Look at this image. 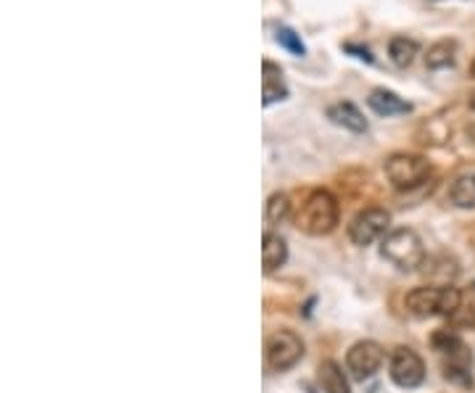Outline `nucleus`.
<instances>
[{
    "label": "nucleus",
    "mask_w": 475,
    "mask_h": 393,
    "mask_svg": "<svg viewBox=\"0 0 475 393\" xmlns=\"http://www.w3.org/2000/svg\"><path fill=\"white\" fill-rule=\"evenodd\" d=\"M304 357V341L291 333V330H278L270 341H267V365L275 373H286L291 367H296Z\"/></svg>",
    "instance_id": "6"
},
{
    "label": "nucleus",
    "mask_w": 475,
    "mask_h": 393,
    "mask_svg": "<svg viewBox=\"0 0 475 393\" xmlns=\"http://www.w3.org/2000/svg\"><path fill=\"white\" fill-rule=\"evenodd\" d=\"M262 92H264V106H272L278 100H286L288 98V87H286V79H283V69L272 61H264L262 64Z\"/></svg>",
    "instance_id": "12"
},
{
    "label": "nucleus",
    "mask_w": 475,
    "mask_h": 393,
    "mask_svg": "<svg viewBox=\"0 0 475 393\" xmlns=\"http://www.w3.org/2000/svg\"><path fill=\"white\" fill-rule=\"evenodd\" d=\"M457 61V43L455 40H439L428 48V56H425V67L439 72V69H449L455 67Z\"/></svg>",
    "instance_id": "15"
},
{
    "label": "nucleus",
    "mask_w": 475,
    "mask_h": 393,
    "mask_svg": "<svg viewBox=\"0 0 475 393\" xmlns=\"http://www.w3.org/2000/svg\"><path fill=\"white\" fill-rule=\"evenodd\" d=\"M449 198L460 209H475V174H463L455 180Z\"/></svg>",
    "instance_id": "17"
},
{
    "label": "nucleus",
    "mask_w": 475,
    "mask_h": 393,
    "mask_svg": "<svg viewBox=\"0 0 475 393\" xmlns=\"http://www.w3.org/2000/svg\"><path fill=\"white\" fill-rule=\"evenodd\" d=\"M471 77L475 79V61H473V64H471Z\"/></svg>",
    "instance_id": "22"
},
{
    "label": "nucleus",
    "mask_w": 475,
    "mask_h": 393,
    "mask_svg": "<svg viewBox=\"0 0 475 393\" xmlns=\"http://www.w3.org/2000/svg\"><path fill=\"white\" fill-rule=\"evenodd\" d=\"M367 106L378 114V116H399V114H409L412 111V103L399 98L394 90H386V87H375L367 98Z\"/></svg>",
    "instance_id": "10"
},
{
    "label": "nucleus",
    "mask_w": 475,
    "mask_h": 393,
    "mask_svg": "<svg viewBox=\"0 0 475 393\" xmlns=\"http://www.w3.org/2000/svg\"><path fill=\"white\" fill-rule=\"evenodd\" d=\"M338 217H341V206L335 196L327 190H312L302 204V212L296 214V228L307 236H327L335 230Z\"/></svg>",
    "instance_id": "2"
},
{
    "label": "nucleus",
    "mask_w": 475,
    "mask_h": 393,
    "mask_svg": "<svg viewBox=\"0 0 475 393\" xmlns=\"http://www.w3.org/2000/svg\"><path fill=\"white\" fill-rule=\"evenodd\" d=\"M471 108H473V111H475V92H473V95H471Z\"/></svg>",
    "instance_id": "21"
},
{
    "label": "nucleus",
    "mask_w": 475,
    "mask_h": 393,
    "mask_svg": "<svg viewBox=\"0 0 475 393\" xmlns=\"http://www.w3.org/2000/svg\"><path fill=\"white\" fill-rule=\"evenodd\" d=\"M389 375L399 389H417L423 381H425V362L420 359L417 351L407 349V346H399L394 354H391V362H389Z\"/></svg>",
    "instance_id": "8"
},
{
    "label": "nucleus",
    "mask_w": 475,
    "mask_h": 393,
    "mask_svg": "<svg viewBox=\"0 0 475 393\" xmlns=\"http://www.w3.org/2000/svg\"><path fill=\"white\" fill-rule=\"evenodd\" d=\"M383 365V349L375 341H359L346 354V367L357 381L373 378Z\"/></svg>",
    "instance_id": "9"
},
{
    "label": "nucleus",
    "mask_w": 475,
    "mask_h": 393,
    "mask_svg": "<svg viewBox=\"0 0 475 393\" xmlns=\"http://www.w3.org/2000/svg\"><path fill=\"white\" fill-rule=\"evenodd\" d=\"M431 174V161L417 154H394L386 161V177L396 190H412Z\"/></svg>",
    "instance_id": "5"
},
{
    "label": "nucleus",
    "mask_w": 475,
    "mask_h": 393,
    "mask_svg": "<svg viewBox=\"0 0 475 393\" xmlns=\"http://www.w3.org/2000/svg\"><path fill=\"white\" fill-rule=\"evenodd\" d=\"M417 53H420V45L412 37H394L389 43V56H391V61L399 69H407L415 61Z\"/></svg>",
    "instance_id": "16"
},
{
    "label": "nucleus",
    "mask_w": 475,
    "mask_h": 393,
    "mask_svg": "<svg viewBox=\"0 0 475 393\" xmlns=\"http://www.w3.org/2000/svg\"><path fill=\"white\" fill-rule=\"evenodd\" d=\"M288 217H291V198L286 193H275L267 201V222L278 225V222H286Z\"/></svg>",
    "instance_id": "19"
},
{
    "label": "nucleus",
    "mask_w": 475,
    "mask_h": 393,
    "mask_svg": "<svg viewBox=\"0 0 475 393\" xmlns=\"http://www.w3.org/2000/svg\"><path fill=\"white\" fill-rule=\"evenodd\" d=\"M317 381H319V386H322V391L325 393H351L349 381H346L341 365L333 362V359H327V362L319 365V370H317Z\"/></svg>",
    "instance_id": "14"
},
{
    "label": "nucleus",
    "mask_w": 475,
    "mask_h": 393,
    "mask_svg": "<svg viewBox=\"0 0 475 393\" xmlns=\"http://www.w3.org/2000/svg\"><path fill=\"white\" fill-rule=\"evenodd\" d=\"M288 259V245L286 240L275 233H264V240H262V264H264V272H275L286 264Z\"/></svg>",
    "instance_id": "13"
},
{
    "label": "nucleus",
    "mask_w": 475,
    "mask_h": 393,
    "mask_svg": "<svg viewBox=\"0 0 475 393\" xmlns=\"http://www.w3.org/2000/svg\"><path fill=\"white\" fill-rule=\"evenodd\" d=\"M275 40H278V45L286 48L291 56H307V45H304V40H302V35H299L296 29H291V27H278Z\"/></svg>",
    "instance_id": "18"
},
{
    "label": "nucleus",
    "mask_w": 475,
    "mask_h": 393,
    "mask_svg": "<svg viewBox=\"0 0 475 393\" xmlns=\"http://www.w3.org/2000/svg\"><path fill=\"white\" fill-rule=\"evenodd\" d=\"M433 349L441 359L444 375L447 381H452L460 389H471L473 386V354L465 346V341L452 333V330H441L433 335Z\"/></svg>",
    "instance_id": "1"
},
{
    "label": "nucleus",
    "mask_w": 475,
    "mask_h": 393,
    "mask_svg": "<svg viewBox=\"0 0 475 393\" xmlns=\"http://www.w3.org/2000/svg\"><path fill=\"white\" fill-rule=\"evenodd\" d=\"M404 304L415 317H452L463 307V293L452 285H428L407 293Z\"/></svg>",
    "instance_id": "3"
},
{
    "label": "nucleus",
    "mask_w": 475,
    "mask_h": 393,
    "mask_svg": "<svg viewBox=\"0 0 475 393\" xmlns=\"http://www.w3.org/2000/svg\"><path fill=\"white\" fill-rule=\"evenodd\" d=\"M389 228H391V214L386 209H365L359 212L351 225H349V237L357 243V245H373L375 240H383L389 236Z\"/></svg>",
    "instance_id": "7"
},
{
    "label": "nucleus",
    "mask_w": 475,
    "mask_h": 393,
    "mask_svg": "<svg viewBox=\"0 0 475 393\" xmlns=\"http://www.w3.org/2000/svg\"><path fill=\"white\" fill-rule=\"evenodd\" d=\"M381 253H383V259H389L394 267L404 269V272H412V269L423 267V261H425V245H423L420 236L409 228L391 230L383 237Z\"/></svg>",
    "instance_id": "4"
},
{
    "label": "nucleus",
    "mask_w": 475,
    "mask_h": 393,
    "mask_svg": "<svg viewBox=\"0 0 475 393\" xmlns=\"http://www.w3.org/2000/svg\"><path fill=\"white\" fill-rule=\"evenodd\" d=\"M343 48H346V53H354V59H359V61H365V64H373V61H375L373 53H370V48H362V45H354V43H346Z\"/></svg>",
    "instance_id": "20"
},
{
    "label": "nucleus",
    "mask_w": 475,
    "mask_h": 393,
    "mask_svg": "<svg viewBox=\"0 0 475 393\" xmlns=\"http://www.w3.org/2000/svg\"><path fill=\"white\" fill-rule=\"evenodd\" d=\"M327 119H330L333 124L343 127V130L367 132V119H365V114H362L354 103H349V100L333 103V106L327 108Z\"/></svg>",
    "instance_id": "11"
}]
</instances>
